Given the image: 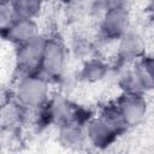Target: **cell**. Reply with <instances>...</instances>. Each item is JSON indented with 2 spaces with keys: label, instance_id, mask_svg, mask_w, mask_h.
Returning a JSON list of instances; mask_svg holds the SVG:
<instances>
[{
  "label": "cell",
  "instance_id": "8fae6325",
  "mask_svg": "<svg viewBox=\"0 0 154 154\" xmlns=\"http://www.w3.org/2000/svg\"><path fill=\"white\" fill-rule=\"evenodd\" d=\"M108 66L105 61L91 58L84 63L81 71V78L85 82H99L107 76Z\"/></svg>",
  "mask_w": 154,
  "mask_h": 154
},
{
  "label": "cell",
  "instance_id": "8992f818",
  "mask_svg": "<svg viewBox=\"0 0 154 154\" xmlns=\"http://www.w3.org/2000/svg\"><path fill=\"white\" fill-rule=\"evenodd\" d=\"M117 106L126 126H135L140 124L147 114V101L143 94L124 93L117 101Z\"/></svg>",
  "mask_w": 154,
  "mask_h": 154
},
{
  "label": "cell",
  "instance_id": "9c48e42d",
  "mask_svg": "<svg viewBox=\"0 0 154 154\" xmlns=\"http://www.w3.org/2000/svg\"><path fill=\"white\" fill-rule=\"evenodd\" d=\"M59 141L63 146L66 147H79L85 141V131L83 126L73 123V122H66L60 124L59 126Z\"/></svg>",
  "mask_w": 154,
  "mask_h": 154
},
{
  "label": "cell",
  "instance_id": "ba28073f",
  "mask_svg": "<svg viewBox=\"0 0 154 154\" xmlns=\"http://www.w3.org/2000/svg\"><path fill=\"white\" fill-rule=\"evenodd\" d=\"M6 36L10 41L23 45L34 37L38 36L37 34V25L34 19H19L14 18L13 22L4 30Z\"/></svg>",
  "mask_w": 154,
  "mask_h": 154
},
{
  "label": "cell",
  "instance_id": "277c9868",
  "mask_svg": "<svg viewBox=\"0 0 154 154\" xmlns=\"http://www.w3.org/2000/svg\"><path fill=\"white\" fill-rule=\"evenodd\" d=\"M84 128L87 140L97 148L111 146L117 140V137L124 132L122 129L117 128L100 116L97 118H91Z\"/></svg>",
  "mask_w": 154,
  "mask_h": 154
},
{
  "label": "cell",
  "instance_id": "7c38bea8",
  "mask_svg": "<svg viewBox=\"0 0 154 154\" xmlns=\"http://www.w3.org/2000/svg\"><path fill=\"white\" fill-rule=\"evenodd\" d=\"M14 19L11 4H0V30H5Z\"/></svg>",
  "mask_w": 154,
  "mask_h": 154
},
{
  "label": "cell",
  "instance_id": "5b68a950",
  "mask_svg": "<svg viewBox=\"0 0 154 154\" xmlns=\"http://www.w3.org/2000/svg\"><path fill=\"white\" fill-rule=\"evenodd\" d=\"M130 16L125 7H107L101 22V36L106 40H119L129 29Z\"/></svg>",
  "mask_w": 154,
  "mask_h": 154
},
{
  "label": "cell",
  "instance_id": "9a60e30c",
  "mask_svg": "<svg viewBox=\"0 0 154 154\" xmlns=\"http://www.w3.org/2000/svg\"><path fill=\"white\" fill-rule=\"evenodd\" d=\"M65 1H69V0H65Z\"/></svg>",
  "mask_w": 154,
  "mask_h": 154
},
{
  "label": "cell",
  "instance_id": "5bb4252c",
  "mask_svg": "<svg viewBox=\"0 0 154 154\" xmlns=\"http://www.w3.org/2000/svg\"><path fill=\"white\" fill-rule=\"evenodd\" d=\"M11 0H0V4H10Z\"/></svg>",
  "mask_w": 154,
  "mask_h": 154
},
{
  "label": "cell",
  "instance_id": "3957f363",
  "mask_svg": "<svg viewBox=\"0 0 154 154\" xmlns=\"http://www.w3.org/2000/svg\"><path fill=\"white\" fill-rule=\"evenodd\" d=\"M64 65H65L64 47L58 41L47 40L41 67L37 75L41 76L47 82L51 79H55L61 76L64 71Z\"/></svg>",
  "mask_w": 154,
  "mask_h": 154
},
{
  "label": "cell",
  "instance_id": "52a82bcc",
  "mask_svg": "<svg viewBox=\"0 0 154 154\" xmlns=\"http://www.w3.org/2000/svg\"><path fill=\"white\" fill-rule=\"evenodd\" d=\"M119 40V57L124 61L140 59L144 55L146 43L140 32L128 29Z\"/></svg>",
  "mask_w": 154,
  "mask_h": 154
},
{
  "label": "cell",
  "instance_id": "30bf717a",
  "mask_svg": "<svg viewBox=\"0 0 154 154\" xmlns=\"http://www.w3.org/2000/svg\"><path fill=\"white\" fill-rule=\"evenodd\" d=\"M14 18L34 19L42 8V0H11Z\"/></svg>",
  "mask_w": 154,
  "mask_h": 154
},
{
  "label": "cell",
  "instance_id": "7a4b0ae2",
  "mask_svg": "<svg viewBox=\"0 0 154 154\" xmlns=\"http://www.w3.org/2000/svg\"><path fill=\"white\" fill-rule=\"evenodd\" d=\"M16 96L26 108H38L48 102V82L38 75L18 79Z\"/></svg>",
  "mask_w": 154,
  "mask_h": 154
},
{
  "label": "cell",
  "instance_id": "6da1fadb",
  "mask_svg": "<svg viewBox=\"0 0 154 154\" xmlns=\"http://www.w3.org/2000/svg\"><path fill=\"white\" fill-rule=\"evenodd\" d=\"M46 42L47 40L36 36L30 41L19 45L16 57V71L19 75L18 79L38 73L45 53Z\"/></svg>",
  "mask_w": 154,
  "mask_h": 154
},
{
  "label": "cell",
  "instance_id": "4fadbf2b",
  "mask_svg": "<svg viewBox=\"0 0 154 154\" xmlns=\"http://www.w3.org/2000/svg\"><path fill=\"white\" fill-rule=\"evenodd\" d=\"M128 0H105L106 8L107 7H125V2Z\"/></svg>",
  "mask_w": 154,
  "mask_h": 154
}]
</instances>
